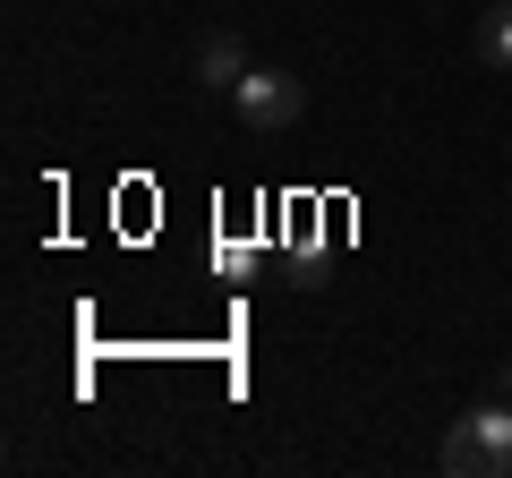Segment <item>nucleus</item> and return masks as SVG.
Segmentation results:
<instances>
[{"instance_id":"nucleus-1","label":"nucleus","mask_w":512,"mask_h":478,"mask_svg":"<svg viewBox=\"0 0 512 478\" xmlns=\"http://www.w3.org/2000/svg\"><path fill=\"white\" fill-rule=\"evenodd\" d=\"M444 470L453 478H512V402H478L444 436Z\"/></svg>"},{"instance_id":"nucleus-2","label":"nucleus","mask_w":512,"mask_h":478,"mask_svg":"<svg viewBox=\"0 0 512 478\" xmlns=\"http://www.w3.org/2000/svg\"><path fill=\"white\" fill-rule=\"evenodd\" d=\"M231 111L248 120V129H299V111H308V86H299L291 69H265V60H256V69L231 86Z\"/></svg>"},{"instance_id":"nucleus-3","label":"nucleus","mask_w":512,"mask_h":478,"mask_svg":"<svg viewBox=\"0 0 512 478\" xmlns=\"http://www.w3.org/2000/svg\"><path fill=\"white\" fill-rule=\"evenodd\" d=\"M248 69H256V60H248V43H239V35H205V43H197V60H188V77H197L205 94H231Z\"/></svg>"},{"instance_id":"nucleus-4","label":"nucleus","mask_w":512,"mask_h":478,"mask_svg":"<svg viewBox=\"0 0 512 478\" xmlns=\"http://www.w3.org/2000/svg\"><path fill=\"white\" fill-rule=\"evenodd\" d=\"M478 60H487V69H512V9H487V26H478Z\"/></svg>"},{"instance_id":"nucleus-5","label":"nucleus","mask_w":512,"mask_h":478,"mask_svg":"<svg viewBox=\"0 0 512 478\" xmlns=\"http://www.w3.org/2000/svg\"><path fill=\"white\" fill-rule=\"evenodd\" d=\"M495 385H504V402H512V359H504V376H495Z\"/></svg>"}]
</instances>
